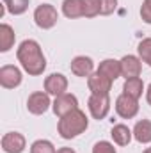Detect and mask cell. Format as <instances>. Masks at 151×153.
Segmentation results:
<instances>
[{
    "label": "cell",
    "mask_w": 151,
    "mask_h": 153,
    "mask_svg": "<svg viewBox=\"0 0 151 153\" xmlns=\"http://www.w3.org/2000/svg\"><path fill=\"white\" fill-rule=\"evenodd\" d=\"M66 89H68V78L62 73H52L44 78V91L48 94L59 96V94H64Z\"/></svg>",
    "instance_id": "obj_10"
},
{
    "label": "cell",
    "mask_w": 151,
    "mask_h": 153,
    "mask_svg": "<svg viewBox=\"0 0 151 153\" xmlns=\"http://www.w3.org/2000/svg\"><path fill=\"white\" fill-rule=\"evenodd\" d=\"M25 144V137L20 132H9L2 137V150L5 153H21Z\"/></svg>",
    "instance_id": "obj_11"
},
{
    "label": "cell",
    "mask_w": 151,
    "mask_h": 153,
    "mask_svg": "<svg viewBox=\"0 0 151 153\" xmlns=\"http://www.w3.org/2000/svg\"><path fill=\"white\" fill-rule=\"evenodd\" d=\"M84 2V16L94 18L100 14V0H82Z\"/></svg>",
    "instance_id": "obj_23"
},
{
    "label": "cell",
    "mask_w": 151,
    "mask_h": 153,
    "mask_svg": "<svg viewBox=\"0 0 151 153\" xmlns=\"http://www.w3.org/2000/svg\"><path fill=\"white\" fill-rule=\"evenodd\" d=\"M50 96L48 93H43V91H36L29 96L27 100V109L30 114H36V116H41L44 114L48 109H50Z\"/></svg>",
    "instance_id": "obj_7"
},
{
    "label": "cell",
    "mask_w": 151,
    "mask_h": 153,
    "mask_svg": "<svg viewBox=\"0 0 151 153\" xmlns=\"http://www.w3.org/2000/svg\"><path fill=\"white\" fill-rule=\"evenodd\" d=\"M30 153H57V152H55V146H53L50 141L39 139V141H36V143H32Z\"/></svg>",
    "instance_id": "obj_22"
},
{
    "label": "cell",
    "mask_w": 151,
    "mask_h": 153,
    "mask_svg": "<svg viewBox=\"0 0 151 153\" xmlns=\"http://www.w3.org/2000/svg\"><path fill=\"white\" fill-rule=\"evenodd\" d=\"M52 109H53L55 116L62 117V116L70 114L71 111L78 109V100H76L75 94H71V93L59 94V96H55V102L52 103Z\"/></svg>",
    "instance_id": "obj_6"
},
{
    "label": "cell",
    "mask_w": 151,
    "mask_h": 153,
    "mask_svg": "<svg viewBox=\"0 0 151 153\" xmlns=\"http://www.w3.org/2000/svg\"><path fill=\"white\" fill-rule=\"evenodd\" d=\"M142 153H151V148H146V150H144Z\"/></svg>",
    "instance_id": "obj_29"
},
{
    "label": "cell",
    "mask_w": 151,
    "mask_h": 153,
    "mask_svg": "<svg viewBox=\"0 0 151 153\" xmlns=\"http://www.w3.org/2000/svg\"><path fill=\"white\" fill-rule=\"evenodd\" d=\"M57 153H76V152L73 150V148H59Z\"/></svg>",
    "instance_id": "obj_27"
},
{
    "label": "cell",
    "mask_w": 151,
    "mask_h": 153,
    "mask_svg": "<svg viewBox=\"0 0 151 153\" xmlns=\"http://www.w3.org/2000/svg\"><path fill=\"white\" fill-rule=\"evenodd\" d=\"M137 52H139V59L146 62L148 66H151V38L142 39L137 46Z\"/></svg>",
    "instance_id": "obj_21"
},
{
    "label": "cell",
    "mask_w": 151,
    "mask_h": 153,
    "mask_svg": "<svg viewBox=\"0 0 151 153\" xmlns=\"http://www.w3.org/2000/svg\"><path fill=\"white\" fill-rule=\"evenodd\" d=\"M133 137H135V141H139L142 144L151 143V121L150 119L137 121V125L133 128Z\"/></svg>",
    "instance_id": "obj_14"
},
{
    "label": "cell",
    "mask_w": 151,
    "mask_h": 153,
    "mask_svg": "<svg viewBox=\"0 0 151 153\" xmlns=\"http://www.w3.org/2000/svg\"><path fill=\"white\" fill-rule=\"evenodd\" d=\"M16 57L21 64V68L32 76H38L44 71L46 68V59L41 52V46H39L38 41L34 39H25L18 50H16Z\"/></svg>",
    "instance_id": "obj_1"
},
{
    "label": "cell",
    "mask_w": 151,
    "mask_h": 153,
    "mask_svg": "<svg viewBox=\"0 0 151 153\" xmlns=\"http://www.w3.org/2000/svg\"><path fill=\"white\" fill-rule=\"evenodd\" d=\"M93 153H115V148H114V144L107 143V141H100L94 144Z\"/></svg>",
    "instance_id": "obj_25"
},
{
    "label": "cell",
    "mask_w": 151,
    "mask_h": 153,
    "mask_svg": "<svg viewBox=\"0 0 151 153\" xmlns=\"http://www.w3.org/2000/svg\"><path fill=\"white\" fill-rule=\"evenodd\" d=\"M71 71L76 76H82V78H89L94 71V62L91 57H85V55H78L71 61Z\"/></svg>",
    "instance_id": "obj_13"
},
{
    "label": "cell",
    "mask_w": 151,
    "mask_h": 153,
    "mask_svg": "<svg viewBox=\"0 0 151 153\" xmlns=\"http://www.w3.org/2000/svg\"><path fill=\"white\" fill-rule=\"evenodd\" d=\"M110 135H112V139H114L115 144H119V146H126V144L132 141L133 132H132L126 125H115V126L112 128V132H110Z\"/></svg>",
    "instance_id": "obj_18"
},
{
    "label": "cell",
    "mask_w": 151,
    "mask_h": 153,
    "mask_svg": "<svg viewBox=\"0 0 151 153\" xmlns=\"http://www.w3.org/2000/svg\"><path fill=\"white\" fill-rule=\"evenodd\" d=\"M21 84V71L16 66H2L0 68V85L5 89H14Z\"/></svg>",
    "instance_id": "obj_9"
},
{
    "label": "cell",
    "mask_w": 151,
    "mask_h": 153,
    "mask_svg": "<svg viewBox=\"0 0 151 153\" xmlns=\"http://www.w3.org/2000/svg\"><path fill=\"white\" fill-rule=\"evenodd\" d=\"M117 9V0H100V14L109 16Z\"/></svg>",
    "instance_id": "obj_24"
},
{
    "label": "cell",
    "mask_w": 151,
    "mask_h": 153,
    "mask_svg": "<svg viewBox=\"0 0 151 153\" xmlns=\"http://www.w3.org/2000/svg\"><path fill=\"white\" fill-rule=\"evenodd\" d=\"M119 62H121V75L126 80L139 76L142 71V61L135 55H124Z\"/></svg>",
    "instance_id": "obj_12"
},
{
    "label": "cell",
    "mask_w": 151,
    "mask_h": 153,
    "mask_svg": "<svg viewBox=\"0 0 151 153\" xmlns=\"http://www.w3.org/2000/svg\"><path fill=\"white\" fill-rule=\"evenodd\" d=\"M141 16L146 23H151V0H144L141 7Z\"/></svg>",
    "instance_id": "obj_26"
},
{
    "label": "cell",
    "mask_w": 151,
    "mask_h": 153,
    "mask_svg": "<svg viewBox=\"0 0 151 153\" xmlns=\"http://www.w3.org/2000/svg\"><path fill=\"white\" fill-rule=\"evenodd\" d=\"M115 112L121 116L123 119L135 117L137 112H139V100H135V98H132V96H128V94L123 93L115 100Z\"/></svg>",
    "instance_id": "obj_5"
},
{
    "label": "cell",
    "mask_w": 151,
    "mask_h": 153,
    "mask_svg": "<svg viewBox=\"0 0 151 153\" xmlns=\"http://www.w3.org/2000/svg\"><path fill=\"white\" fill-rule=\"evenodd\" d=\"M100 73H103L105 76H109L110 80H115L121 75V62L115 61V59H105L100 62V68H98Z\"/></svg>",
    "instance_id": "obj_16"
},
{
    "label": "cell",
    "mask_w": 151,
    "mask_h": 153,
    "mask_svg": "<svg viewBox=\"0 0 151 153\" xmlns=\"http://www.w3.org/2000/svg\"><path fill=\"white\" fill-rule=\"evenodd\" d=\"M87 126H89V119H87L85 112L76 109V111H71L70 114L62 116L59 119L57 130H59V135L62 139H75L87 130Z\"/></svg>",
    "instance_id": "obj_2"
},
{
    "label": "cell",
    "mask_w": 151,
    "mask_h": 153,
    "mask_svg": "<svg viewBox=\"0 0 151 153\" xmlns=\"http://www.w3.org/2000/svg\"><path fill=\"white\" fill-rule=\"evenodd\" d=\"M57 20H59V14H57V9L52 4H41L34 11V22L43 30L52 29L57 23Z\"/></svg>",
    "instance_id": "obj_3"
},
{
    "label": "cell",
    "mask_w": 151,
    "mask_h": 153,
    "mask_svg": "<svg viewBox=\"0 0 151 153\" xmlns=\"http://www.w3.org/2000/svg\"><path fill=\"white\" fill-rule=\"evenodd\" d=\"M142 91H144V84H142V80L139 76L128 78L124 82V85H123V93L128 94V96H132V98H135V100H139L142 96Z\"/></svg>",
    "instance_id": "obj_19"
},
{
    "label": "cell",
    "mask_w": 151,
    "mask_h": 153,
    "mask_svg": "<svg viewBox=\"0 0 151 153\" xmlns=\"http://www.w3.org/2000/svg\"><path fill=\"white\" fill-rule=\"evenodd\" d=\"M146 100H148V103L151 105V84H150V87H148V91H146Z\"/></svg>",
    "instance_id": "obj_28"
},
{
    "label": "cell",
    "mask_w": 151,
    "mask_h": 153,
    "mask_svg": "<svg viewBox=\"0 0 151 153\" xmlns=\"http://www.w3.org/2000/svg\"><path fill=\"white\" fill-rule=\"evenodd\" d=\"M2 2H4L5 9H7L11 14H14V16L23 14V13L29 9V0H2Z\"/></svg>",
    "instance_id": "obj_20"
},
{
    "label": "cell",
    "mask_w": 151,
    "mask_h": 153,
    "mask_svg": "<svg viewBox=\"0 0 151 153\" xmlns=\"http://www.w3.org/2000/svg\"><path fill=\"white\" fill-rule=\"evenodd\" d=\"M87 105H89L91 116L94 119H98V121L105 119L107 114L110 112V98H109V94H91Z\"/></svg>",
    "instance_id": "obj_4"
},
{
    "label": "cell",
    "mask_w": 151,
    "mask_h": 153,
    "mask_svg": "<svg viewBox=\"0 0 151 153\" xmlns=\"http://www.w3.org/2000/svg\"><path fill=\"white\" fill-rule=\"evenodd\" d=\"M14 39H16V34L13 27L7 23H2L0 25V52H9L14 45Z\"/></svg>",
    "instance_id": "obj_17"
},
{
    "label": "cell",
    "mask_w": 151,
    "mask_h": 153,
    "mask_svg": "<svg viewBox=\"0 0 151 153\" xmlns=\"http://www.w3.org/2000/svg\"><path fill=\"white\" fill-rule=\"evenodd\" d=\"M112 82L114 80H110L109 76H105L100 71H94L87 78V85H89L91 94H109L110 87H112Z\"/></svg>",
    "instance_id": "obj_8"
},
{
    "label": "cell",
    "mask_w": 151,
    "mask_h": 153,
    "mask_svg": "<svg viewBox=\"0 0 151 153\" xmlns=\"http://www.w3.org/2000/svg\"><path fill=\"white\" fill-rule=\"evenodd\" d=\"M62 13L70 20L82 18L84 16V2L82 0H64L62 2Z\"/></svg>",
    "instance_id": "obj_15"
}]
</instances>
